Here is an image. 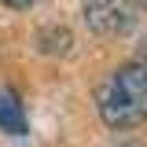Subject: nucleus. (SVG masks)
Returning a JSON list of instances; mask_svg holds the SVG:
<instances>
[{"label":"nucleus","mask_w":147,"mask_h":147,"mask_svg":"<svg viewBox=\"0 0 147 147\" xmlns=\"http://www.w3.org/2000/svg\"><path fill=\"white\" fill-rule=\"evenodd\" d=\"M99 118L110 129H132L147 121V63H125L99 85Z\"/></svg>","instance_id":"1"},{"label":"nucleus","mask_w":147,"mask_h":147,"mask_svg":"<svg viewBox=\"0 0 147 147\" xmlns=\"http://www.w3.org/2000/svg\"><path fill=\"white\" fill-rule=\"evenodd\" d=\"M0 129L7 136L26 132V110H22V103H18V96L11 88H0Z\"/></svg>","instance_id":"2"},{"label":"nucleus","mask_w":147,"mask_h":147,"mask_svg":"<svg viewBox=\"0 0 147 147\" xmlns=\"http://www.w3.org/2000/svg\"><path fill=\"white\" fill-rule=\"evenodd\" d=\"M88 26L96 33H118V30H125L129 18L121 15V7H114V4H88Z\"/></svg>","instance_id":"3"},{"label":"nucleus","mask_w":147,"mask_h":147,"mask_svg":"<svg viewBox=\"0 0 147 147\" xmlns=\"http://www.w3.org/2000/svg\"><path fill=\"white\" fill-rule=\"evenodd\" d=\"M7 7H30V4H37V0H4Z\"/></svg>","instance_id":"4"},{"label":"nucleus","mask_w":147,"mask_h":147,"mask_svg":"<svg viewBox=\"0 0 147 147\" xmlns=\"http://www.w3.org/2000/svg\"><path fill=\"white\" fill-rule=\"evenodd\" d=\"M136 4H140V7H147V0H136Z\"/></svg>","instance_id":"5"}]
</instances>
